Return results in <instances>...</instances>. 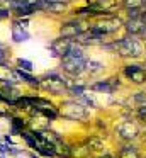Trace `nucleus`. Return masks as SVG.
Returning <instances> with one entry per match:
<instances>
[{"label": "nucleus", "instance_id": "25", "mask_svg": "<svg viewBox=\"0 0 146 158\" xmlns=\"http://www.w3.org/2000/svg\"><path fill=\"white\" fill-rule=\"evenodd\" d=\"M0 158H3V156H2V155H0Z\"/></svg>", "mask_w": 146, "mask_h": 158}, {"label": "nucleus", "instance_id": "6", "mask_svg": "<svg viewBox=\"0 0 146 158\" xmlns=\"http://www.w3.org/2000/svg\"><path fill=\"white\" fill-rule=\"evenodd\" d=\"M88 29V26L83 21H68L61 26L60 29V38L63 39H75L77 36H80L81 32H85Z\"/></svg>", "mask_w": 146, "mask_h": 158}, {"label": "nucleus", "instance_id": "14", "mask_svg": "<svg viewBox=\"0 0 146 158\" xmlns=\"http://www.w3.org/2000/svg\"><path fill=\"white\" fill-rule=\"evenodd\" d=\"M68 7L66 2H46V9L44 12H51V14H61Z\"/></svg>", "mask_w": 146, "mask_h": 158}, {"label": "nucleus", "instance_id": "10", "mask_svg": "<svg viewBox=\"0 0 146 158\" xmlns=\"http://www.w3.org/2000/svg\"><path fill=\"white\" fill-rule=\"evenodd\" d=\"M124 27L127 31V34L132 36H143L144 34V21H143V15L141 17H132V19H127L124 22Z\"/></svg>", "mask_w": 146, "mask_h": 158}, {"label": "nucleus", "instance_id": "12", "mask_svg": "<svg viewBox=\"0 0 146 158\" xmlns=\"http://www.w3.org/2000/svg\"><path fill=\"white\" fill-rule=\"evenodd\" d=\"M117 87H119V78H109V80H104V82L94 83V85H92V89H94V90H98V92L111 94V92H114Z\"/></svg>", "mask_w": 146, "mask_h": 158}, {"label": "nucleus", "instance_id": "21", "mask_svg": "<svg viewBox=\"0 0 146 158\" xmlns=\"http://www.w3.org/2000/svg\"><path fill=\"white\" fill-rule=\"evenodd\" d=\"M138 117H139V121H143V123H146V106H141V107H138Z\"/></svg>", "mask_w": 146, "mask_h": 158}, {"label": "nucleus", "instance_id": "13", "mask_svg": "<svg viewBox=\"0 0 146 158\" xmlns=\"http://www.w3.org/2000/svg\"><path fill=\"white\" fill-rule=\"evenodd\" d=\"M90 151L85 146V143H78V144H70V158H88Z\"/></svg>", "mask_w": 146, "mask_h": 158}, {"label": "nucleus", "instance_id": "16", "mask_svg": "<svg viewBox=\"0 0 146 158\" xmlns=\"http://www.w3.org/2000/svg\"><path fill=\"white\" fill-rule=\"evenodd\" d=\"M85 70H87L90 75H97V73H102L104 72V65H102L100 61H88L87 60V63H85Z\"/></svg>", "mask_w": 146, "mask_h": 158}, {"label": "nucleus", "instance_id": "23", "mask_svg": "<svg viewBox=\"0 0 146 158\" xmlns=\"http://www.w3.org/2000/svg\"><path fill=\"white\" fill-rule=\"evenodd\" d=\"M100 158H115L114 155H104V156H100Z\"/></svg>", "mask_w": 146, "mask_h": 158}, {"label": "nucleus", "instance_id": "4", "mask_svg": "<svg viewBox=\"0 0 146 158\" xmlns=\"http://www.w3.org/2000/svg\"><path fill=\"white\" fill-rule=\"evenodd\" d=\"M122 26V21L117 17V15H104V17L100 19L98 22H95L94 26H90L94 31H97L98 34L102 36H107V34H112V32H115L119 27Z\"/></svg>", "mask_w": 146, "mask_h": 158}, {"label": "nucleus", "instance_id": "2", "mask_svg": "<svg viewBox=\"0 0 146 158\" xmlns=\"http://www.w3.org/2000/svg\"><path fill=\"white\" fill-rule=\"evenodd\" d=\"M114 49L122 58H138L143 53V44L134 38H122L114 43Z\"/></svg>", "mask_w": 146, "mask_h": 158}, {"label": "nucleus", "instance_id": "5", "mask_svg": "<svg viewBox=\"0 0 146 158\" xmlns=\"http://www.w3.org/2000/svg\"><path fill=\"white\" fill-rule=\"evenodd\" d=\"M60 114L65 116L66 119H71V121H81L87 116V110H85V106H81L77 100H68L66 104L61 106Z\"/></svg>", "mask_w": 146, "mask_h": 158}, {"label": "nucleus", "instance_id": "18", "mask_svg": "<svg viewBox=\"0 0 146 158\" xmlns=\"http://www.w3.org/2000/svg\"><path fill=\"white\" fill-rule=\"evenodd\" d=\"M24 127H26V123H24L22 117H12V131L14 133H22Z\"/></svg>", "mask_w": 146, "mask_h": 158}, {"label": "nucleus", "instance_id": "9", "mask_svg": "<svg viewBox=\"0 0 146 158\" xmlns=\"http://www.w3.org/2000/svg\"><path fill=\"white\" fill-rule=\"evenodd\" d=\"M71 44H73V41H70V39L56 38V39H53V41H51L49 49H51V53H53V56H58V58H63V56L66 55L68 51H70Z\"/></svg>", "mask_w": 146, "mask_h": 158}, {"label": "nucleus", "instance_id": "3", "mask_svg": "<svg viewBox=\"0 0 146 158\" xmlns=\"http://www.w3.org/2000/svg\"><path fill=\"white\" fill-rule=\"evenodd\" d=\"M39 87L43 90H46V92H49V94L60 95V94H63L65 90L68 89V82L63 77L58 75V73H49V75L39 78Z\"/></svg>", "mask_w": 146, "mask_h": 158}, {"label": "nucleus", "instance_id": "1", "mask_svg": "<svg viewBox=\"0 0 146 158\" xmlns=\"http://www.w3.org/2000/svg\"><path fill=\"white\" fill-rule=\"evenodd\" d=\"M85 63H87V58H85V53L81 49L80 44H71L70 51L61 58V68L71 77L80 75L85 70Z\"/></svg>", "mask_w": 146, "mask_h": 158}, {"label": "nucleus", "instance_id": "15", "mask_svg": "<svg viewBox=\"0 0 146 158\" xmlns=\"http://www.w3.org/2000/svg\"><path fill=\"white\" fill-rule=\"evenodd\" d=\"M85 146L88 148V151H98V150H102V146H104V141L100 139V138H97V136H92V138H88L87 141H85Z\"/></svg>", "mask_w": 146, "mask_h": 158}, {"label": "nucleus", "instance_id": "22", "mask_svg": "<svg viewBox=\"0 0 146 158\" xmlns=\"http://www.w3.org/2000/svg\"><path fill=\"white\" fill-rule=\"evenodd\" d=\"M10 14H12V12H10L9 9H2V7H0V19H7V17H10Z\"/></svg>", "mask_w": 146, "mask_h": 158}, {"label": "nucleus", "instance_id": "8", "mask_svg": "<svg viewBox=\"0 0 146 158\" xmlns=\"http://www.w3.org/2000/svg\"><path fill=\"white\" fill-rule=\"evenodd\" d=\"M124 75L129 82L136 83V85L146 83V70L139 65H127L124 68Z\"/></svg>", "mask_w": 146, "mask_h": 158}, {"label": "nucleus", "instance_id": "7", "mask_svg": "<svg viewBox=\"0 0 146 158\" xmlns=\"http://www.w3.org/2000/svg\"><path fill=\"white\" fill-rule=\"evenodd\" d=\"M115 133H117V136L121 139L132 141L139 136V126L136 123H132V121H124V123H121L115 127Z\"/></svg>", "mask_w": 146, "mask_h": 158}, {"label": "nucleus", "instance_id": "17", "mask_svg": "<svg viewBox=\"0 0 146 158\" xmlns=\"http://www.w3.org/2000/svg\"><path fill=\"white\" fill-rule=\"evenodd\" d=\"M117 158H141V156H139L138 150L134 146H124V148H121Z\"/></svg>", "mask_w": 146, "mask_h": 158}, {"label": "nucleus", "instance_id": "11", "mask_svg": "<svg viewBox=\"0 0 146 158\" xmlns=\"http://www.w3.org/2000/svg\"><path fill=\"white\" fill-rule=\"evenodd\" d=\"M29 32H27L26 29V21H22V19H19V21L14 22L12 26V39L15 43H22V41H27L29 39Z\"/></svg>", "mask_w": 146, "mask_h": 158}, {"label": "nucleus", "instance_id": "20", "mask_svg": "<svg viewBox=\"0 0 146 158\" xmlns=\"http://www.w3.org/2000/svg\"><path fill=\"white\" fill-rule=\"evenodd\" d=\"M134 100L139 104V107H141V106H146V94H144V92L136 94V95H134Z\"/></svg>", "mask_w": 146, "mask_h": 158}, {"label": "nucleus", "instance_id": "19", "mask_svg": "<svg viewBox=\"0 0 146 158\" xmlns=\"http://www.w3.org/2000/svg\"><path fill=\"white\" fill-rule=\"evenodd\" d=\"M17 65H19V68H17V70H22V72H26V73L32 72V63H31L29 60L19 58V60H17Z\"/></svg>", "mask_w": 146, "mask_h": 158}, {"label": "nucleus", "instance_id": "24", "mask_svg": "<svg viewBox=\"0 0 146 158\" xmlns=\"http://www.w3.org/2000/svg\"><path fill=\"white\" fill-rule=\"evenodd\" d=\"M144 70H146V61H144Z\"/></svg>", "mask_w": 146, "mask_h": 158}]
</instances>
